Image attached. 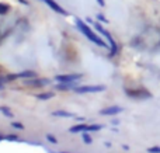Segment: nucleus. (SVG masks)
Instances as JSON below:
<instances>
[{"mask_svg": "<svg viewBox=\"0 0 160 153\" xmlns=\"http://www.w3.org/2000/svg\"><path fill=\"white\" fill-rule=\"evenodd\" d=\"M82 139H83V142L84 143H87V145H90L91 142H93V138L88 135V132H83V136H82Z\"/></svg>", "mask_w": 160, "mask_h": 153, "instance_id": "nucleus-16", "label": "nucleus"}, {"mask_svg": "<svg viewBox=\"0 0 160 153\" xmlns=\"http://www.w3.org/2000/svg\"><path fill=\"white\" fill-rule=\"evenodd\" d=\"M17 77L18 79H32V77H37V73L34 70H22V72H18L16 73Z\"/></svg>", "mask_w": 160, "mask_h": 153, "instance_id": "nucleus-11", "label": "nucleus"}, {"mask_svg": "<svg viewBox=\"0 0 160 153\" xmlns=\"http://www.w3.org/2000/svg\"><path fill=\"white\" fill-rule=\"evenodd\" d=\"M75 84H76V81L75 83H59V84H56V89H59V90H70V89H75Z\"/></svg>", "mask_w": 160, "mask_h": 153, "instance_id": "nucleus-14", "label": "nucleus"}, {"mask_svg": "<svg viewBox=\"0 0 160 153\" xmlns=\"http://www.w3.org/2000/svg\"><path fill=\"white\" fill-rule=\"evenodd\" d=\"M102 129V125H97V124H93V125H87V124H80V125H73L69 128V132L72 134H78V132H97Z\"/></svg>", "mask_w": 160, "mask_h": 153, "instance_id": "nucleus-3", "label": "nucleus"}, {"mask_svg": "<svg viewBox=\"0 0 160 153\" xmlns=\"http://www.w3.org/2000/svg\"><path fill=\"white\" fill-rule=\"evenodd\" d=\"M148 153H160V146H150L148 148Z\"/></svg>", "mask_w": 160, "mask_h": 153, "instance_id": "nucleus-19", "label": "nucleus"}, {"mask_svg": "<svg viewBox=\"0 0 160 153\" xmlns=\"http://www.w3.org/2000/svg\"><path fill=\"white\" fill-rule=\"evenodd\" d=\"M122 149H124V151H129V146H127V145H122Z\"/></svg>", "mask_w": 160, "mask_h": 153, "instance_id": "nucleus-24", "label": "nucleus"}, {"mask_svg": "<svg viewBox=\"0 0 160 153\" xmlns=\"http://www.w3.org/2000/svg\"><path fill=\"white\" fill-rule=\"evenodd\" d=\"M97 20H100V21H102V22H108V20L107 18H105V17H104V14H101V13H98V14H97Z\"/></svg>", "mask_w": 160, "mask_h": 153, "instance_id": "nucleus-22", "label": "nucleus"}, {"mask_svg": "<svg viewBox=\"0 0 160 153\" xmlns=\"http://www.w3.org/2000/svg\"><path fill=\"white\" fill-rule=\"evenodd\" d=\"M125 94H127L128 97H132V98H150L152 97V94L145 89H138V90L125 89Z\"/></svg>", "mask_w": 160, "mask_h": 153, "instance_id": "nucleus-6", "label": "nucleus"}, {"mask_svg": "<svg viewBox=\"0 0 160 153\" xmlns=\"http://www.w3.org/2000/svg\"><path fill=\"white\" fill-rule=\"evenodd\" d=\"M10 4H7V3H0V16H4V14H7L8 11H10Z\"/></svg>", "mask_w": 160, "mask_h": 153, "instance_id": "nucleus-15", "label": "nucleus"}, {"mask_svg": "<svg viewBox=\"0 0 160 153\" xmlns=\"http://www.w3.org/2000/svg\"><path fill=\"white\" fill-rule=\"evenodd\" d=\"M20 2H21L22 4H27V0H20Z\"/></svg>", "mask_w": 160, "mask_h": 153, "instance_id": "nucleus-25", "label": "nucleus"}, {"mask_svg": "<svg viewBox=\"0 0 160 153\" xmlns=\"http://www.w3.org/2000/svg\"><path fill=\"white\" fill-rule=\"evenodd\" d=\"M93 25H94V28H96V31H98L100 34H101L102 37H104L105 39H107L108 42H110V48H111V52H110V56H114L117 52H118V45H117V42L114 41V38H112V35H111L110 32H108L107 30H105L104 27H102L100 22H93Z\"/></svg>", "mask_w": 160, "mask_h": 153, "instance_id": "nucleus-2", "label": "nucleus"}, {"mask_svg": "<svg viewBox=\"0 0 160 153\" xmlns=\"http://www.w3.org/2000/svg\"><path fill=\"white\" fill-rule=\"evenodd\" d=\"M55 97V94H53V91H45V93H41V94H37V98L38 100H51V98Z\"/></svg>", "mask_w": 160, "mask_h": 153, "instance_id": "nucleus-12", "label": "nucleus"}, {"mask_svg": "<svg viewBox=\"0 0 160 153\" xmlns=\"http://www.w3.org/2000/svg\"><path fill=\"white\" fill-rule=\"evenodd\" d=\"M45 138H47V141H48L49 143H58V139H56L53 135H51V134H48Z\"/></svg>", "mask_w": 160, "mask_h": 153, "instance_id": "nucleus-18", "label": "nucleus"}, {"mask_svg": "<svg viewBox=\"0 0 160 153\" xmlns=\"http://www.w3.org/2000/svg\"><path fill=\"white\" fill-rule=\"evenodd\" d=\"M75 22H76V27H78V30H79L84 37H87V39H90L93 44L98 45V47H101V48H108V45L105 44L104 41H102L101 37L97 35V34L94 32L93 30H91V27L87 24V22H84L83 20H80V18H76Z\"/></svg>", "mask_w": 160, "mask_h": 153, "instance_id": "nucleus-1", "label": "nucleus"}, {"mask_svg": "<svg viewBox=\"0 0 160 153\" xmlns=\"http://www.w3.org/2000/svg\"><path fill=\"white\" fill-rule=\"evenodd\" d=\"M97 3H98L101 7H104V6H105V0H97Z\"/></svg>", "mask_w": 160, "mask_h": 153, "instance_id": "nucleus-23", "label": "nucleus"}, {"mask_svg": "<svg viewBox=\"0 0 160 153\" xmlns=\"http://www.w3.org/2000/svg\"><path fill=\"white\" fill-rule=\"evenodd\" d=\"M4 139H7V141H20V138L17 136V135H6L4 136Z\"/></svg>", "mask_w": 160, "mask_h": 153, "instance_id": "nucleus-21", "label": "nucleus"}, {"mask_svg": "<svg viewBox=\"0 0 160 153\" xmlns=\"http://www.w3.org/2000/svg\"><path fill=\"white\" fill-rule=\"evenodd\" d=\"M59 153H69V152H59Z\"/></svg>", "mask_w": 160, "mask_h": 153, "instance_id": "nucleus-27", "label": "nucleus"}, {"mask_svg": "<svg viewBox=\"0 0 160 153\" xmlns=\"http://www.w3.org/2000/svg\"><path fill=\"white\" fill-rule=\"evenodd\" d=\"M11 126H13V128H16V129H20V131H22V129H24V125H22L21 122H11Z\"/></svg>", "mask_w": 160, "mask_h": 153, "instance_id": "nucleus-20", "label": "nucleus"}, {"mask_svg": "<svg viewBox=\"0 0 160 153\" xmlns=\"http://www.w3.org/2000/svg\"><path fill=\"white\" fill-rule=\"evenodd\" d=\"M0 112H2L4 117H7V118H13L14 117L13 111H11L8 107H6V106H0Z\"/></svg>", "mask_w": 160, "mask_h": 153, "instance_id": "nucleus-13", "label": "nucleus"}, {"mask_svg": "<svg viewBox=\"0 0 160 153\" xmlns=\"http://www.w3.org/2000/svg\"><path fill=\"white\" fill-rule=\"evenodd\" d=\"M6 83H11L8 75H0V84H3V86H4Z\"/></svg>", "mask_w": 160, "mask_h": 153, "instance_id": "nucleus-17", "label": "nucleus"}, {"mask_svg": "<svg viewBox=\"0 0 160 153\" xmlns=\"http://www.w3.org/2000/svg\"><path fill=\"white\" fill-rule=\"evenodd\" d=\"M49 79H37V77H32V79H25L24 80V84L25 86H31V87H42V86H47L49 84Z\"/></svg>", "mask_w": 160, "mask_h": 153, "instance_id": "nucleus-9", "label": "nucleus"}, {"mask_svg": "<svg viewBox=\"0 0 160 153\" xmlns=\"http://www.w3.org/2000/svg\"><path fill=\"white\" fill-rule=\"evenodd\" d=\"M124 111V108L119 106H110V107H105L100 111V115H104V117H114V115H118Z\"/></svg>", "mask_w": 160, "mask_h": 153, "instance_id": "nucleus-7", "label": "nucleus"}, {"mask_svg": "<svg viewBox=\"0 0 160 153\" xmlns=\"http://www.w3.org/2000/svg\"><path fill=\"white\" fill-rule=\"evenodd\" d=\"M42 3H45V4L48 6L49 8H52L55 13H58V14H61V16H68V11L65 10L63 7H62L61 4H59L58 2H55V0H41Z\"/></svg>", "mask_w": 160, "mask_h": 153, "instance_id": "nucleus-8", "label": "nucleus"}, {"mask_svg": "<svg viewBox=\"0 0 160 153\" xmlns=\"http://www.w3.org/2000/svg\"><path fill=\"white\" fill-rule=\"evenodd\" d=\"M78 94H87V93H100V91H104L105 90V86L102 84H96V86H76L75 89Z\"/></svg>", "mask_w": 160, "mask_h": 153, "instance_id": "nucleus-4", "label": "nucleus"}, {"mask_svg": "<svg viewBox=\"0 0 160 153\" xmlns=\"http://www.w3.org/2000/svg\"><path fill=\"white\" fill-rule=\"evenodd\" d=\"M52 117H59V118H76L79 121H83L84 118L83 117H79L76 115L75 112H70V111H65V110H56V111L52 112Z\"/></svg>", "mask_w": 160, "mask_h": 153, "instance_id": "nucleus-10", "label": "nucleus"}, {"mask_svg": "<svg viewBox=\"0 0 160 153\" xmlns=\"http://www.w3.org/2000/svg\"><path fill=\"white\" fill-rule=\"evenodd\" d=\"M83 77V73H70V75H56L53 80L58 83H75Z\"/></svg>", "mask_w": 160, "mask_h": 153, "instance_id": "nucleus-5", "label": "nucleus"}, {"mask_svg": "<svg viewBox=\"0 0 160 153\" xmlns=\"http://www.w3.org/2000/svg\"><path fill=\"white\" fill-rule=\"evenodd\" d=\"M4 89V86H3V84H0V90H3Z\"/></svg>", "mask_w": 160, "mask_h": 153, "instance_id": "nucleus-26", "label": "nucleus"}]
</instances>
